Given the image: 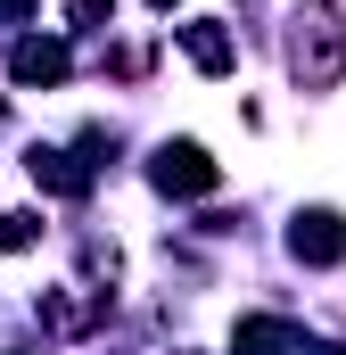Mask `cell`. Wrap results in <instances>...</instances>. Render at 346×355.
<instances>
[{"instance_id":"obj_1","label":"cell","mask_w":346,"mask_h":355,"mask_svg":"<svg viewBox=\"0 0 346 355\" xmlns=\"http://www.w3.org/2000/svg\"><path fill=\"white\" fill-rule=\"evenodd\" d=\"M289 75L305 91H330L346 75V0H297V17H289Z\"/></svg>"},{"instance_id":"obj_10","label":"cell","mask_w":346,"mask_h":355,"mask_svg":"<svg viewBox=\"0 0 346 355\" xmlns=\"http://www.w3.org/2000/svg\"><path fill=\"white\" fill-rule=\"evenodd\" d=\"M149 8H173V0H149Z\"/></svg>"},{"instance_id":"obj_6","label":"cell","mask_w":346,"mask_h":355,"mask_svg":"<svg viewBox=\"0 0 346 355\" xmlns=\"http://www.w3.org/2000/svg\"><path fill=\"white\" fill-rule=\"evenodd\" d=\"M25 166H33V182H42V190H58V198H83V166H66V149H33Z\"/></svg>"},{"instance_id":"obj_4","label":"cell","mask_w":346,"mask_h":355,"mask_svg":"<svg viewBox=\"0 0 346 355\" xmlns=\"http://www.w3.org/2000/svg\"><path fill=\"white\" fill-rule=\"evenodd\" d=\"M173 33H181V50H190V67H198V75H231V58H239V50H231V33H223L215 17H190V25H173Z\"/></svg>"},{"instance_id":"obj_7","label":"cell","mask_w":346,"mask_h":355,"mask_svg":"<svg viewBox=\"0 0 346 355\" xmlns=\"http://www.w3.org/2000/svg\"><path fill=\"white\" fill-rule=\"evenodd\" d=\"M33 232H42L33 215H0V257H8V248H33Z\"/></svg>"},{"instance_id":"obj_3","label":"cell","mask_w":346,"mask_h":355,"mask_svg":"<svg viewBox=\"0 0 346 355\" xmlns=\"http://www.w3.org/2000/svg\"><path fill=\"white\" fill-rule=\"evenodd\" d=\"M289 257H297V265H346V215L305 207V215L289 223Z\"/></svg>"},{"instance_id":"obj_9","label":"cell","mask_w":346,"mask_h":355,"mask_svg":"<svg viewBox=\"0 0 346 355\" xmlns=\"http://www.w3.org/2000/svg\"><path fill=\"white\" fill-rule=\"evenodd\" d=\"M33 8H42V0H0V17H33Z\"/></svg>"},{"instance_id":"obj_5","label":"cell","mask_w":346,"mask_h":355,"mask_svg":"<svg viewBox=\"0 0 346 355\" xmlns=\"http://www.w3.org/2000/svg\"><path fill=\"white\" fill-rule=\"evenodd\" d=\"M66 67H75V58H66V42H42V33L8 50V75H17L25 91H33V83H66Z\"/></svg>"},{"instance_id":"obj_8","label":"cell","mask_w":346,"mask_h":355,"mask_svg":"<svg viewBox=\"0 0 346 355\" xmlns=\"http://www.w3.org/2000/svg\"><path fill=\"white\" fill-rule=\"evenodd\" d=\"M66 17H75V25H83V33H99V25H107V17H116V0H66Z\"/></svg>"},{"instance_id":"obj_11","label":"cell","mask_w":346,"mask_h":355,"mask_svg":"<svg viewBox=\"0 0 346 355\" xmlns=\"http://www.w3.org/2000/svg\"><path fill=\"white\" fill-rule=\"evenodd\" d=\"M0 355H8V347H0Z\"/></svg>"},{"instance_id":"obj_2","label":"cell","mask_w":346,"mask_h":355,"mask_svg":"<svg viewBox=\"0 0 346 355\" xmlns=\"http://www.w3.org/2000/svg\"><path fill=\"white\" fill-rule=\"evenodd\" d=\"M149 182H157L165 198H206V190L223 182V166H215L198 141H165V149L149 157Z\"/></svg>"}]
</instances>
